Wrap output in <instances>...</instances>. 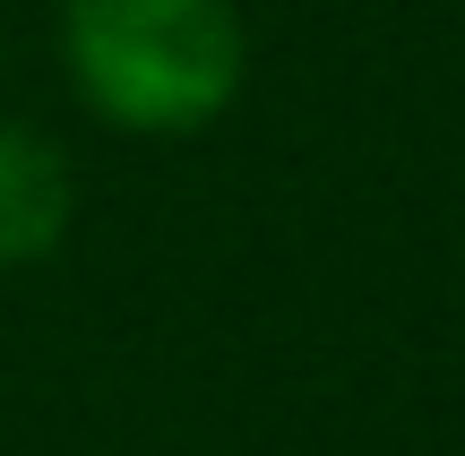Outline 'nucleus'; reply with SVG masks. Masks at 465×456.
Here are the masks:
<instances>
[{
	"instance_id": "obj_1",
	"label": "nucleus",
	"mask_w": 465,
	"mask_h": 456,
	"mask_svg": "<svg viewBox=\"0 0 465 456\" xmlns=\"http://www.w3.org/2000/svg\"><path fill=\"white\" fill-rule=\"evenodd\" d=\"M52 52L78 112L113 138H199L250 86V26L232 0H61Z\"/></svg>"
},
{
	"instance_id": "obj_2",
	"label": "nucleus",
	"mask_w": 465,
	"mask_h": 456,
	"mask_svg": "<svg viewBox=\"0 0 465 456\" xmlns=\"http://www.w3.org/2000/svg\"><path fill=\"white\" fill-rule=\"evenodd\" d=\"M69 224H78V164L61 155V138L0 112V276L61 258Z\"/></svg>"
}]
</instances>
